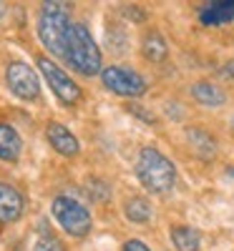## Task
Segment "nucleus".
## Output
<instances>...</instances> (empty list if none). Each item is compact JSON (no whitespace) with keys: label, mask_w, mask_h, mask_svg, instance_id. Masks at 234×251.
<instances>
[{"label":"nucleus","mask_w":234,"mask_h":251,"mask_svg":"<svg viewBox=\"0 0 234 251\" xmlns=\"http://www.w3.org/2000/svg\"><path fill=\"white\" fill-rule=\"evenodd\" d=\"M46 136H48L51 146L60 156H76L78 153V138L63 123H51L48 128H46Z\"/></svg>","instance_id":"nucleus-9"},{"label":"nucleus","mask_w":234,"mask_h":251,"mask_svg":"<svg viewBox=\"0 0 234 251\" xmlns=\"http://www.w3.org/2000/svg\"><path fill=\"white\" fill-rule=\"evenodd\" d=\"M3 13H5V5H3V3H0V18H3Z\"/></svg>","instance_id":"nucleus-23"},{"label":"nucleus","mask_w":234,"mask_h":251,"mask_svg":"<svg viewBox=\"0 0 234 251\" xmlns=\"http://www.w3.org/2000/svg\"><path fill=\"white\" fill-rule=\"evenodd\" d=\"M38 68H40V73L46 75L51 91H53L63 103H66V106H73V103L81 100V88L68 78V73H63V71L56 66L53 60H48V58H38Z\"/></svg>","instance_id":"nucleus-6"},{"label":"nucleus","mask_w":234,"mask_h":251,"mask_svg":"<svg viewBox=\"0 0 234 251\" xmlns=\"http://www.w3.org/2000/svg\"><path fill=\"white\" fill-rule=\"evenodd\" d=\"M86 194H88L93 201H109L111 188L106 186V181H101V178H88V181H86Z\"/></svg>","instance_id":"nucleus-17"},{"label":"nucleus","mask_w":234,"mask_h":251,"mask_svg":"<svg viewBox=\"0 0 234 251\" xmlns=\"http://www.w3.org/2000/svg\"><path fill=\"white\" fill-rule=\"evenodd\" d=\"M136 176L144 183L146 191H151V194H166V191H172L174 181H176L174 163L169 161L161 151L151 149V146L141 149L139 161H136Z\"/></svg>","instance_id":"nucleus-2"},{"label":"nucleus","mask_w":234,"mask_h":251,"mask_svg":"<svg viewBox=\"0 0 234 251\" xmlns=\"http://www.w3.org/2000/svg\"><path fill=\"white\" fill-rule=\"evenodd\" d=\"M20 151H23V141H20L18 131L8 123H0V158L3 161H18Z\"/></svg>","instance_id":"nucleus-10"},{"label":"nucleus","mask_w":234,"mask_h":251,"mask_svg":"<svg viewBox=\"0 0 234 251\" xmlns=\"http://www.w3.org/2000/svg\"><path fill=\"white\" fill-rule=\"evenodd\" d=\"M141 50H144L146 60H151V63H161V60L169 55V46H166V40L161 38L159 30H148V33H146Z\"/></svg>","instance_id":"nucleus-14"},{"label":"nucleus","mask_w":234,"mask_h":251,"mask_svg":"<svg viewBox=\"0 0 234 251\" xmlns=\"http://www.w3.org/2000/svg\"><path fill=\"white\" fill-rule=\"evenodd\" d=\"M71 25L73 23L68 18L66 3H43L38 15V35L43 40V46L58 58H66V40Z\"/></svg>","instance_id":"nucleus-3"},{"label":"nucleus","mask_w":234,"mask_h":251,"mask_svg":"<svg viewBox=\"0 0 234 251\" xmlns=\"http://www.w3.org/2000/svg\"><path fill=\"white\" fill-rule=\"evenodd\" d=\"M73 71H78L81 75H96L101 73V50L96 46L93 35L88 33V28L83 23H73L68 30V40H66V58Z\"/></svg>","instance_id":"nucleus-1"},{"label":"nucleus","mask_w":234,"mask_h":251,"mask_svg":"<svg viewBox=\"0 0 234 251\" xmlns=\"http://www.w3.org/2000/svg\"><path fill=\"white\" fill-rule=\"evenodd\" d=\"M123 211H126V219L134 221V224H146L151 219V206H148V201L141 199V196H134V199L126 201Z\"/></svg>","instance_id":"nucleus-16"},{"label":"nucleus","mask_w":234,"mask_h":251,"mask_svg":"<svg viewBox=\"0 0 234 251\" xmlns=\"http://www.w3.org/2000/svg\"><path fill=\"white\" fill-rule=\"evenodd\" d=\"M23 214V196L18 188L0 183V224H13Z\"/></svg>","instance_id":"nucleus-8"},{"label":"nucleus","mask_w":234,"mask_h":251,"mask_svg":"<svg viewBox=\"0 0 234 251\" xmlns=\"http://www.w3.org/2000/svg\"><path fill=\"white\" fill-rule=\"evenodd\" d=\"M35 251H63V244L56 236L43 234V236H38V241H35Z\"/></svg>","instance_id":"nucleus-18"},{"label":"nucleus","mask_w":234,"mask_h":251,"mask_svg":"<svg viewBox=\"0 0 234 251\" xmlns=\"http://www.w3.org/2000/svg\"><path fill=\"white\" fill-rule=\"evenodd\" d=\"M101 80L103 86L118 93V96H126V98H139L146 93V80L136 73V71H129V68H121V66H109L101 71Z\"/></svg>","instance_id":"nucleus-5"},{"label":"nucleus","mask_w":234,"mask_h":251,"mask_svg":"<svg viewBox=\"0 0 234 251\" xmlns=\"http://www.w3.org/2000/svg\"><path fill=\"white\" fill-rule=\"evenodd\" d=\"M123 251H151L144 241H139V239H131V241H126L123 244Z\"/></svg>","instance_id":"nucleus-19"},{"label":"nucleus","mask_w":234,"mask_h":251,"mask_svg":"<svg viewBox=\"0 0 234 251\" xmlns=\"http://www.w3.org/2000/svg\"><path fill=\"white\" fill-rule=\"evenodd\" d=\"M186 141L191 143V151H194L199 158H204V161H209V158H214V153H217V141L211 138L204 128H186Z\"/></svg>","instance_id":"nucleus-12"},{"label":"nucleus","mask_w":234,"mask_h":251,"mask_svg":"<svg viewBox=\"0 0 234 251\" xmlns=\"http://www.w3.org/2000/svg\"><path fill=\"white\" fill-rule=\"evenodd\" d=\"M191 96L206 108H219V106H224V100H227L224 91L219 86H214V83H209V80L194 83V86H191Z\"/></svg>","instance_id":"nucleus-11"},{"label":"nucleus","mask_w":234,"mask_h":251,"mask_svg":"<svg viewBox=\"0 0 234 251\" xmlns=\"http://www.w3.org/2000/svg\"><path fill=\"white\" fill-rule=\"evenodd\" d=\"M129 111H131V113H136V116H141L144 121H154V116H148L146 111H141L139 103H129Z\"/></svg>","instance_id":"nucleus-20"},{"label":"nucleus","mask_w":234,"mask_h":251,"mask_svg":"<svg viewBox=\"0 0 234 251\" xmlns=\"http://www.w3.org/2000/svg\"><path fill=\"white\" fill-rule=\"evenodd\" d=\"M232 128H234V116H232Z\"/></svg>","instance_id":"nucleus-24"},{"label":"nucleus","mask_w":234,"mask_h":251,"mask_svg":"<svg viewBox=\"0 0 234 251\" xmlns=\"http://www.w3.org/2000/svg\"><path fill=\"white\" fill-rule=\"evenodd\" d=\"M5 80H8V88L23 100H35L38 93H40V83H38V75L30 66L26 63H10L8 71H5Z\"/></svg>","instance_id":"nucleus-7"},{"label":"nucleus","mask_w":234,"mask_h":251,"mask_svg":"<svg viewBox=\"0 0 234 251\" xmlns=\"http://www.w3.org/2000/svg\"><path fill=\"white\" fill-rule=\"evenodd\" d=\"M172 241L179 251H197L202 236H199L197 228H191V226H174L172 228Z\"/></svg>","instance_id":"nucleus-15"},{"label":"nucleus","mask_w":234,"mask_h":251,"mask_svg":"<svg viewBox=\"0 0 234 251\" xmlns=\"http://www.w3.org/2000/svg\"><path fill=\"white\" fill-rule=\"evenodd\" d=\"M227 20H234V3H206V8L202 10V23L204 25H222Z\"/></svg>","instance_id":"nucleus-13"},{"label":"nucleus","mask_w":234,"mask_h":251,"mask_svg":"<svg viewBox=\"0 0 234 251\" xmlns=\"http://www.w3.org/2000/svg\"><path fill=\"white\" fill-rule=\"evenodd\" d=\"M123 13L129 15L131 20H144V13H141V10H136V8H123Z\"/></svg>","instance_id":"nucleus-21"},{"label":"nucleus","mask_w":234,"mask_h":251,"mask_svg":"<svg viewBox=\"0 0 234 251\" xmlns=\"http://www.w3.org/2000/svg\"><path fill=\"white\" fill-rule=\"evenodd\" d=\"M224 73H227L229 78H234V58H232V60L227 63V68H224Z\"/></svg>","instance_id":"nucleus-22"},{"label":"nucleus","mask_w":234,"mask_h":251,"mask_svg":"<svg viewBox=\"0 0 234 251\" xmlns=\"http://www.w3.org/2000/svg\"><path fill=\"white\" fill-rule=\"evenodd\" d=\"M53 216L63 226V231L71 236H86L91 231V214L86 206H81L78 201L68 196H56L53 199Z\"/></svg>","instance_id":"nucleus-4"}]
</instances>
